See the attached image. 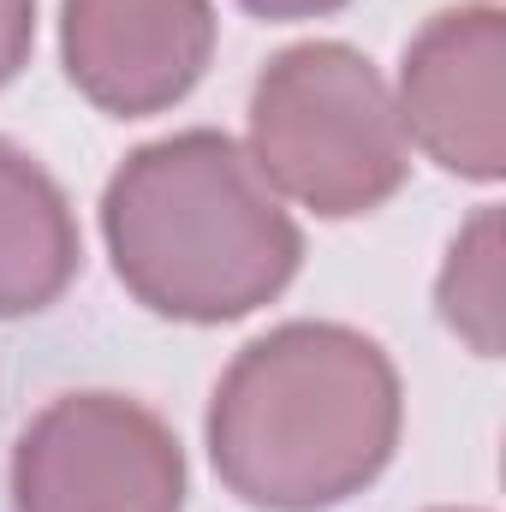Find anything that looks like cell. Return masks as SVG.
<instances>
[{"mask_svg":"<svg viewBox=\"0 0 506 512\" xmlns=\"http://www.w3.org/2000/svg\"><path fill=\"white\" fill-rule=\"evenodd\" d=\"M405 382L376 334L298 316L245 340L203 411V447L233 501L334 512L399 453Z\"/></svg>","mask_w":506,"mask_h":512,"instance_id":"obj_1","label":"cell"},{"mask_svg":"<svg viewBox=\"0 0 506 512\" xmlns=\"http://www.w3.org/2000/svg\"><path fill=\"white\" fill-rule=\"evenodd\" d=\"M102 245L131 298L185 328L256 316L304 268L298 215L215 126L149 137L108 173Z\"/></svg>","mask_w":506,"mask_h":512,"instance_id":"obj_2","label":"cell"},{"mask_svg":"<svg viewBox=\"0 0 506 512\" xmlns=\"http://www.w3.org/2000/svg\"><path fill=\"white\" fill-rule=\"evenodd\" d=\"M245 155L286 209L358 221L399 197L411 143L381 66L334 36L280 48L251 84Z\"/></svg>","mask_w":506,"mask_h":512,"instance_id":"obj_3","label":"cell"},{"mask_svg":"<svg viewBox=\"0 0 506 512\" xmlns=\"http://www.w3.org/2000/svg\"><path fill=\"white\" fill-rule=\"evenodd\" d=\"M191 471L173 423L114 387L48 399L12 441V512H185Z\"/></svg>","mask_w":506,"mask_h":512,"instance_id":"obj_4","label":"cell"},{"mask_svg":"<svg viewBox=\"0 0 506 512\" xmlns=\"http://www.w3.org/2000/svg\"><path fill=\"white\" fill-rule=\"evenodd\" d=\"M393 108L405 143L465 185L506 173V6L459 0L423 18L399 54Z\"/></svg>","mask_w":506,"mask_h":512,"instance_id":"obj_5","label":"cell"},{"mask_svg":"<svg viewBox=\"0 0 506 512\" xmlns=\"http://www.w3.org/2000/svg\"><path fill=\"white\" fill-rule=\"evenodd\" d=\"M221 42L215 0H60L66 84L108 120L179 108Z\"/></svg>","mask_w":506,"mask_h":512,"instance_id":"obj_6","label":"cell"},{"mask_svg":"<svg viewBox=\"0 0 506 512\" xmlns=\"http://www.w3.org/2000/svg\"><path fill=\"white\" fill-rule=\"evenodd\" d=\"M84 268V233L66 185L0 137V322L42 316Z\"/></svg>","mask_w":506,"mask_h":512,"instance_id":"obj_7","label":"cell"},{"mask_svg":"<svg viewBox=\"0 0 506 512\" xmlns=\"http://www.w3.org/2000/svg\"><path fill=\"white\" fill-rule=\"evenodd\" d=\"M435 316L441 328L477 352L501 358L506 346V245H501V203H477L471 221L453 233L435 274Z\"/></svg>","mask_w":506,"mask_h":512,"instance_id":"obj_8","label":"cell"},{"mask_svg":"<svg viewBox=\"0 0 506 512\" xmlns=\"http://www.w3.org/2000/svg\"><path fill=\"white\" fill-rule=\"evenodd\" d=\"M36 48V0H0V90L30 66Z\"/></svg>","mask_w":506,"mask_h":512,"instance_id":"obj_9","label":"cell"},{"mask_svg":"<svg viewBox=\"0 0 506 512\" xmlns=\"http://www.w3.org/2000/svg\"><path fill=\"white\" fill-rule=\"evenodd\" d=\"M251 18H268V24H298V18H328L352 0H239Z\"/></svg>","mask_w":506,"mask_h":512,"instance_id":"obj_10","label":"cell"},{"mask_svg":"<svg viewBox=\"0 0 506 512\" xmlns=\"http://www.w3.org/2000/svg\"><path fill=\"white\" fill-rule=\"evenodd\" d=\"M429 512H489V507H429Z\"/></svg>","mask_w":506,"mask_h":512,"instance_id":"obj_11","label":"cell"}]
</instances>
